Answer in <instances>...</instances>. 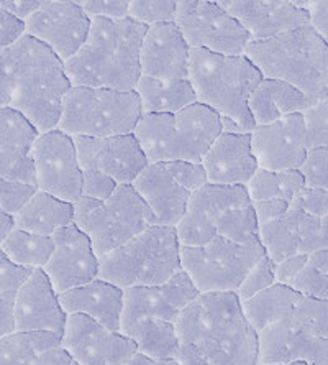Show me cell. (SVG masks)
Wrapping results in <instances>:
<instances>
[{
  "instance_id": "ac0fdd59",
  "label": "cell",
  "mask_w": 328,
  "mask_h": 365,
  "mask_svg": "<svg viewBox=\"0 0 328 365\" xmlns=\"http://www.w3.org/2000/svg\"><path fill=\"white\" fill-rule=\"evenodd\" d=\"M251 147L261 170H299L307 157L302 114H294L270 125L256 127L251 132Z\"/></svg>"
},
{
  "instance_id": "4fadbf2b",
  "label": "cell",
  "mask_w": 328,
  "mask_h": 365,
  "mask_svg": "<svg viewBox=\"0 0 328 365\" xmlns=\"http://www.w3.org/2000/svg\"><path fill=\"white\" fill-rule=\"evenodd\" d=\"M251 202L246 186L203 185L191 195L187 211L177 225L181 247H203L217 237L218 224L232 209Z\"/></svg>"
},
{
  "instance_id": "f5cc1de1",
  "label": "cell",
  "mask_w": 328,
  "mask_h": 365,
  "mask_svg": "<svg viewBox=\"0 0 328 365\" xmlns=\"http://www.w3.org/2000/svg\"><path fill=\"white\" fill-rule=\"evenodd\" d=\"M25 35V24L0 9V51L12 46Z\"/></svg>"
},
{
  "instance_id": "d4e9b609",
  "label": "cell",
  "mask_w": 328,
  "mask_h": 365,
  "mask_svg": "<svg viewBox=\"0 0 328 365\" xmlns=\"http://www.w3.org/2000/svg\"><path fill=\"white\" fill-rule=\"evenodd\" d=\"M125 292L105 280L97 278L92 283L59 294L66 314H84L107 329L120 332Z\"/></svg>"
},
{
  "instance_id": "f546056e",
  "label": "cell",
  "mask_w": 328,
  "mask_h": 365,
  "mask_svg": "<svg viewBox=\"0 0 328 365\" xmlns=\"http://www.w3.org/2000/svg\"><path fill=\"white\" fill-rule=\"evenodd\" d=\"M135 93L143 114H177L197 102L189 81H159L142 76Z\"/></svg>"
},
{
  "instance_id": "e0dca14e",
  "label": "cell",
  "mask_w": 328,
  "mask_h": 365,
  "mask_svg": "<svg viewBox=\"0 0 328 365\" xmlns=\"http://www.w3.org/2000/svg\"><path fill=\"white\" fill-rule=\"evenodd\" d=\"M258 365L305 362L328 365V339L315 334L297 316L289 314L260 334Z\"/></svg>"
},
{
  "instance_id": "7c38bea8",
  "label": "cell",
  "mask_w": 328,
  "mask_h": 365,
  "mask_svg": "<svg viewBox=\"0 0 328 365\" xmlns=\"http://www.w3.org/2000/svg\"><path fill=\"white\" fill-rule=\"evenodd\" d=\"M92 19L76 0H43L40 9L25 21V35L50 48L66 63L88 40Z\"/></svg>"
},
{
  "instance_id": "484cf974",
  "label": "cell",
  "mask_w": 328,
  "mask_h": 365,
  "mask_svg": "<svg viewBox=\"0 0 328 365\" xmlns=\"http://www.w3.org/2000/svg\"><path fill=\"white\" fill-rule=\"evenodd\" d=\"M176 140L182 162L202 163L208 148L222 135V120L217 112L203 104H192L174 114Z\"/></svg>"
},
{
  "instance_id": "6da1fadb",
  "label": "cell",
  "mask_w": 328,
  "mask_h": 365,
  "mask_svg": "<svg viewBox=\"0 0 328 365\" xmlns=\"http://www.w3.org/2000/svg\"><path fill=\"white\" fill-rule=\"evenodd\" d=\"M73 86L50 48L23 35L0 51V109L26 117L40 133L55 130L64 96Z\"/></svg>"
},
{
  "instance_id": "680465c9",
  "label": "cell",
  "mask_w": 328,
  "mask_h": 365,
  "mask_svg": "<svg viewBox=\"0 0 328 365\" xmlns=\"http://www.w3.org/2000/svg\"><path fill=\"white\" fill-rule=\"evenodd\" d=\"M174 361L181 365H212L197 347L187 344V342H181L174 356Z\"/></svg>"
},
{
  "instance_id": "d590c367",
  "label": "cell",
  "mask_w": 328,
  "mask_h": 365,
  "mask_svg": "<svg viewBox=\"0 0 328 365\" xmlns=\"http://www.w3.org/2000/svg\"><path fill=\"white\" fill-rule=\"evenodd\" d=\"M305 182L299 170L266 171L258 168L251 181L246 185L251 202L266 200H282L289 204L300 195Z\"/></svg>"
},
{
  "instance_id": "f35d334b",
  "label": "cell",
  "mask_w": 328,
  "mask_h": 365,
  "mask_svg": "<svg viewBox=\"0 0 328 365\" xmlns=\"http://www.w3.org/2000/svg\"><path fill=\"white\" fill-rule=\"evenodd\" d=\"M307 152L315 148H328V99L312 104L302 112Z\"/></svg>"
},
{
  "instance_id": "83f0119b",
  "label": "cell",
  "mask_w": 328,
  "mask_h": 365,
  "mask_svg": "<svg viewBox=\"0 0 328 365\" xmlns=\"http://www.w3.org/2000/svg\"><path fill=\"white\" fill-rule=\"evenodd\" d=\"M14 219L15 229L43 237H53L59 229L74 224V206L48 192L36 191V195Z\"/></svg>"
},
{
  "instance_id": "5b68a950",
  "label": "cell",
  "mask_w": 328,
  "mask_h": 365,
  "mask_svg": "<svg viewBox=\"0 0 328 365\" xmlns=\"http://www.w3.org/2000/svg\"><path fill=\"white\" fill-rule=\"evenodd\" d=\"M263 74L248 58L223 56L206 50H191L189 83L199 104L211 107L220 119H232L251 133L256 128L248 107Z\"/></svg>"
},
{
  "instance_id": "e7e4bbea",
  "label": "cell",
  "mask_w": 328,
  "mask_h": 365,
  "mask_svg": "<svg viewBox=\"0 0 328 365\" xmlns=\"http://www.w3.org/2000/svg\"><path fill=\"white\" fill-rule=\"evenodd\" d=\"M156 365H181L179 362H176L174 359H168V361H158Z\"/></svg>"
},
{
  "instance_id": "ab89813d",
  "label": "cell",
  "mask_w": 328,
  "mask_h": 365,
  "mask_svg": "<svg viewBox=\"0 0 328 365\" xmlns=\"http://www.w3.org/2000/svg\"><path fill=\"white\" fill-rule=\"evenodd\" d=\"M328 249V216L315 217L305 212L299 229V254L310 255Z\"/></svg>"
},
{
  "instance_id": "d6986e66",
  "label": "cell",
  "mask_w": 328,
  "mask_h": 365,
  "mask_svg": "<svg viewBox=\"0 0 328 365\" xmlns=\"http://www.w3.org/2000/svg\"><path fill=\"white\" fill-rule=\"evenodd\" d=\"M217 4L240 21L251 41H266L309 25V12L292 0H218Z\"/></svg>"
},
{
  "instance_id": "db71d44e",
  "label": "cell",
  "mask_w": 328,
  "mask_h": 365,
  "mask_svg": "<svg viewBox=\"0 0 328 365\" xmlns=\"http://www.w3.org/2000/svg\"><path fill=\"white\" fill-rule=\"evenodd\" d=\"M307 264H309V255L297 254L294 257H289V259L276 265V283L290 287L292 282L295 280V277L304 270V267Z\"/></svg>"
},
{
  "instance_id": "7402d4cb",
  "label": "cell",
  "mask_w": 328,
  "mask_h": 365,
  "mask_svg": "<svg viewBox=\"0 0 328 365\" xmlns=\"http://www.w3.org/2000/svg\"><path fill=\"white\" fill-rule=\"evenodd\" d=\"M40 135L26 117L0 109V178L36 186L31 152Z\"/></svg>"
},
{
  "instance_id": "5bb4252c",
  "label": "cell",
  "mask_w": 328,
  "mask_h": 365,
  "mask_svg": "<svg viewBox=\"0 0 328 365\" xmlns=\"http://www.w3.org/2000/svg\"><path fill=\"white\" fill-rule=\"evenodd\" d=\"M61 347L80 365H125L138 352L130 337L84 314H68Z\"/></svg>"
},
{
  "instance_id": "ffe728a7",
  "label": "cell",
  "mask_w": 328,
  "mask_h": 365,
  "mask_svg": "<svg viewBox=\"0 0 328 365\" xmlns=\"http://www.w3.org/2000/svg\"><path fill=\"white\" fill-rule=\"evenodd\" d=\"M189 58L191 48L174 21L148 26L139 53L142 76L189 81Z\"/></svg>"
},
{
  "instance_id": "94428289",
  "label": "cell",
  "mask_w": 328,
  "mask_h": 365,
  "mask_svg": "<svg viewBox=\"0 0 328 365\" xmlns=\"http://www.w3.org/2000/svg\"><path fill=\"white\" fill-rule=\"evenodd\" d=\"M309 264L314 267L315 270H319L320 273H325V275H328V249L310 254Z\"/></svg>"
},
{
  "instance_id": "be15d7a7",
  "label": "cell",
  "mask_w": 328,
  "mask_h": 365,
  "mask_svg": "<svg viewBox=\"0 0 328 365\" xmlns=\"http://www.w3.org/2000/svg\"><path fill=\"white\" fill-rule=\"evenodd\" d=\"M125 365H156V361H153V359H149L147 356H143V354L137 352L135 356H133Z\"/></svg>"
},
{
  "instance_id": "f907efd6",
  "label": "cell",
  "mask_w": 328,
  "mask_h": 365,
  "mask_svg": "<svg viewBox=\"0 0 328 365\" xmlns=\"http://www.w3.org/2000/svg\"><path fill=\"white\" fill-rule=\"evenodd\" d=\"M292 202L297 204L304 212L310 214V216H328V190H310V187H304Z\"/></svg>"
},
{
  "instance_id": "91938a15",
  "label": "cell",
  "mask_w": 328,
  "mask_h": 365,
  "mask_svg": "<svg viewBox=\"0 0 328 365\" xmlns=\"http://www.w3.org/2000/svg\"><path fill=\"white\" fill-rule=\"evenodd\" d=\"M73 362V357L69 356L68 351H64L63 347H56L43 352L36 361V365H71Z\"/></svg>"
},
{
  "instance_id": "277c9868",
  "label": "cell",
  "mask_w": 328,
  "mask_h": 365,
  "mask_svg": "<svg viewBox=\"0 0 328 365\" xmlns=\"http://www.w3.org/2000/svg\"><path fill=\"white\" fill-rule=\"evenodd\" d=\"M245 56L263 78L289 83L312 104L328 99V46L310 25L266 41H251Z\"/></svg>"
},
{
  "instance_id": "003e7915",
  "label": "cell",
  "mask_w": 328,
  "mask_h": 365,
  "mask_svg": "<svg viewBox=\"0 0 328 365\" xmlns=\"http://www.w3.org/2000/svg\"><path fill=\"white\" fill-rule=\"evenodd\" d=\"M71 365H80V364H78V362H76V361H74V362H73V364H71Z\"/></svg>"
},
{
  "instance_id": "03108f58",
  "label": "cell",
  "mask_w": 328,
  "mask_h": 365,
  "mask_svg": "<svg viewBox=\"0 0 328 365\" xmlns=\"http://www.w3.org/2000/svg\"><path fill=\"white\" fill-rule=\"evenodd\" d=\"M271 365H309L305 362H292V364H271Z\"/></svg>"
},
{
  "instance_id": "6125c7cd",
  "label": "cell",
  "mask_w": 328,
  "mask_h": 365,
  "mask_svg": "<svg viewBox=\"0 0 328 365\" xmlns=\"http://www.w3.org/2000/svg\"><path fill=\"white\" fill-rule=\"evenodd\" d=\"M15 230V219L0 209V244Z\"/></svg>"
},
{
  "instance_id": "6f0895ef",
  "label": "cell",
  "mask_w": 328,
  "mask_h": 365,
  "mask_svg": "<svg viewBox=\"0 0 328 365\" xmlns=\"http://www.w3.org/2000/svg\"><path fill=\"white\" fill-rule=\"evenodd\" d=\"M14 299L15 298H0V339L17 331Z\"/></svg>"
},
{
  "instance_id": "681fc988",
  "label": "cell",
  "mask_w": 328,
  "mask_h": 365,
  "mask_svg": "<svg viewBox=\"0 0 328 365\" xmlns=\"http://www.w3.org/2000/svg\"><path fill=\"white\" fill-rule=\"evenodd\" d=\"M80 7L90 19H107V20H123L128 19V0H84Z\"/></svg>"
},
{
  "instance_id": "8992f818",
  "label": "cell",
  "mask_w": 328,
  "mask_h": 365,
  "mask_svg": "<svg viewBox=\"0 0 328 365\" xmlns=\"http://www.w3.org/2000/svg\"><path fill=\"white\" fill-rule=\"evenodd\" d=\"M181 270L177 230L153 225L120 249L102 257L99 278L122 289L159 287Z\"/></svg>"
},
{
  "instance_id": "52a82bcc",
  "label": "cell",
  "mask_w": 328,
  "mask_h": 365,
  "mask_svg": "<svg viewBox=\"0 0 328 365\" xmlns=\"http://www.w3.org/2000/svg\"><path fill=\"white\" fill-rule=\"evenodd\" d=\"M142 115V102L135 91L71 88L63 99L56 128L69 137L128 135L135 132Z\"/></svg>"
},
{
  "instance_id": "4316f807",
  "label": "cell",
  "mask_w": 328,
  "mask_h": 365,
  "mask_svg": "<svg viewBox=\"0 0 328 365\" xmlns=\"http://www.w3.org/2000/svg\"><path fill=\"white\" fill-rule=\"evenodd\" d=\"M310 106V99L297 88L279 79L268 78H263L248 101L256 127L270 125L294 114H302Z\"/></svg>"
},
{
  "instance_id": "cb8c5ba5",
  "label": "cell",
  "mask_w": 328,
  "mask_h": 365,
  "mask_svg": "<svg viewBox=\"0 0 328 365\" xmlns=\"http://www.w3.org/2000/svg\"><path fill=\"white\" fill-rule=\"evenodd\" d=\"M132 186L152 211L154 225L177 229L184 219L191 192L171 178L163 163L148 165Z\"/></svg>"
},
{
  "instance_id": "e575fe53",
  "label": "cell",
  "mask_w": 328,
  "mask_h": 365,
  "mask_svg": "<svg viewBox=\"0 0 328 365\" xmlns=\"http://www.w3.org/2000/svg\"><path fill=\"white\" fill-rule=\"evenodd\" d=\"M63 334L18 332L0 339V365H36L43 352L61 347Z\"/></svg>"
},
{
  "instance_id": "3957f363",
  "label": "cell",
  "mask_w": 328,
  "mask_h": 365,
  "mask_svg": "<svg viewBox=\"0 0 328 365\" xmlns=\"http://www.w3.org/2000/svg\"><path fill=\"white\" fill-rule=\"evenodd\" d=\"M181 342L192 344L212 365H258L260 336L236 293H202L176 321Z\"/></svg>"
},
{
  "instance_id": "7a4b0ae2",
  "label": "cell",
  "mask_w": 328,
  "mask_h": 365,
  "mask_svg": "<svg viewBox=\"0 0 328 365\" xmlns=\"http://www.w3.org/2000/svg\"><path fill=\"white\" fill-rule=\"evenodd\" d=\"M147 30L132 19H92L83 48L64 63L73 88L135 91L142 79L139 53Z\"/></svg>"
},
{
  "instance_id": "ba28073f",
  "label": "cell",
  "mask_w": 328,
  "mask_h": 365,
  "mask_svg": "<svg viewBox=\"0 0 328 365\" xmlns=\"http://www.w3.org/2000/svg\"><path fill=\"white\" fill-rule=\"evenodd\" d=\"M73 206L74 224L90 239L99 259L154 225L152 211L132 185H118L107 201L80 197Z\"/></svg>"
},
{
  "instance_id": "30bf717a",
  "label": "cell",
  "mask_w": 328,
  "mask_h": 365,
  "mask_svg": "<svg viewBox=\"0 0 328 365\" xmlns=\"http://www.w3.org/2000/svg\"><path fill=\"white\" fill-rule=\"evenodd\" d=\"M174 24L191 50L223 56H243L251 38L241 24L208 0H179Z\"/></svg>"
},
{
  "instance_id": "9f6ffc18",
  "label": "cell",
  "mask_w": 328,
  "mask_h": 365,
  "mask_svg": "<svg viewBox=\"0 0 328 365\" xmlns=\"http://www.w3.org/2000/svg\"><path fill=\"white\" fill-rule=\"evenodd\" d=\"M40 0H0V9L14 15L20 21L28 20L40 9Z\"/></svg>"
},
{
  "instance_id": "f1b7e54d",
  "label": "cell",
  "mask_w": 328,
  "mask_h": 365,
  "mask_svg": "<svg viewBox=\"0 0 328 365\" xmlns=\"http://www.w3.org/2000/svg\"><path fill=\"white\" fill-rule=\"evenodd\" d=\"M149 165L179 162L174 114H143L133 132Z\"/></svg>"
},
{
  "instance_id": "816d5d0a",
  "label": "cell",
  "mask_w": 328,
  "mask_h": 365,
  "mask_svg": "<svg viewBox=\"0 0 328 365\" xmlns=\"http://www.w3.org/2000/svg\"><path fill=\"white\" fill-rule=\"evenodd\" d=\"M294 5L309 12V25L317 31V35L327 43L328 46V2L327 0H314V2H297Z\"/></svg>"
},
{
  "instance_id": "bcb514c9",
  "label": "cell",
  "mask_w": 328,
  "mask_h": 365,
  "mask_svg": "<svg viewBox=\"0 0 328 365\" xmlns=\"http://www.w3.org/2000/svg\"><path fill=\"white\" fill-rule=\"evenodd\" d=\"M35 270L14 264L0 249V298H15Z\"/></svg>"
},
{
  "instance_id": "836d02e7",
  "label": "cell",
  "mask_w": 328,
  "mask_h": 365,
  "mask_svg": "<svg viewBox=\"0 0 328 365\" xmlns=\"http://www.w3.org/2000/svg\"><path fill=\"white\" fill-rule=\"evenodd\" d=\"M122 334L135 341L139 354L156 362L174 359L181 346L176 324L161 319H142Z\"/></svg>"
},
{
  "instance_id": "11a10c76",
  "label": "cell",
  "mask_w": 328,
  "mask_h": 365,
  "mask_svg": "<svg viewBox=\"0 0 328 365\" xmlns=\"http://www.w3.org/2000/svg\"><path fill=\"white\" fill-rule=\"evenodd\" d=\"M253 207H255L258 224H268L279 219L284 214L287 212L290 204L282 201V200H266V201H255L253 202Z\"/></svg>"
},
{
  "instance_id": "7bdbcfd3",
  "label": "cell",
  "mask_w": 328,
  "mask_h": 365,
  "mask_svg": "<svg viewBox=\"0 0 328 365\" xmlns=\"http://www.w3.org/2000/svg\"><path fill=\"white\" fill-rule=\"evenodd\" d=\"M36 191L38 187L35 185L0 178V209L15 217L36 195Z\"/></svg>"
},
{
  "instance_id": "4dcf8cb0",
  "label": "cell",
  "mask_w": 328,
  "mask_h": 365,
  "mask_svg": "<svg viewBox=\"0 0 328 365\" xmlns=\"http://www.w3.org/2000/svg\"><path fill=\"white\" fill-rule=\"evenodd\" d=\"M299 298L300 294L294 292L292 288L276 283L265 292L258 293L256 297L246 299L241 303V308H243V313L253 329L260 334L266 327L276 324L287 318L289 314H292Z\"/></svg>"
},
{
  "instance_id": "d6a6232c",
  "label": "cell",
  "mask_w": 328,
  "mask_h": 365,
  "mask_svg": "<svg viewBox=\"0 0 328 365\" xmlns=\"http://www.w3.org/2000/svg\"><path fill=\"white\" fill-rule=\"evenodd\" d=\"M123 314L122 329L127 331L142 319H161L174 323L181 313L166 302L163 288L159 287H135L123 289Z\"/></svg>"
},
{
  "instance_id": "9a60e30c",
  "label": "cell",
  "mask_w": 328,
  "mask_h": 365,
  "mask_svg": "<svg viewBox=\"0 0 328 365\" xmlns=\"http://www.w3.org/2000/svg\"><path fill=\"white\" fill-rule=\"evenodd\" d=\"M55 250L43 268L58 294L85 287L99 278L100 259L90 239L76 224L59 229L53 235Z\"/></svg>"
},
{
  "instance_id": "8fae6325",
  "label": "cell",
  "mask_w": 328,
  "mask_h": 365,
  "mask_svg": "<svg viewBox=\"0 0 328 365\" xmlns=\"http://www.w3.org/2000/svg\"><path fill=\"white\" fill-rule=\"evenodd\" d=\"M31 157L38 191L71 204L83 197V168L73 137L58 128L41 133Z\"/></svg>"
},
{
  "instance_id": "74e56055",
  "label": "cell",
  "mask_w": 328,
  "mask_h": 365,
  "mask_svg": "<svg viewBox=\"0 0 328 365\" xmlns=\"http://www.w3.org/2000/svg\"><path fill=\"white\" fill-rule=\"evenodd\" d=\"M177 2L174 0H132L128 19L144 26L173 24L176 20Z\"/></svg>"
},
{
  "instance_id": "60d3db41",
  "label": "cell",
  "mask_w": 328,
  "mask_h": 365,
  "mask_svg": "<svg viewBox=\"0 0 328 365\" xmlns=\"http://www.w3.org/2000/svg\"><path fill=\"white\" fill-rule=\"evenodd\" d=\"M273 284H276V265L270 257L265 255L251 268L243 283L236 289V294H238L240 302L243 303L246 299L256 297L258 293L271 288Z\"/></svg>"
},
{
  "instance_id": "8d00e7d4",
  "label": "cell",
  "mask_w": 328,
  "mask_h": 365,
  "mask_svg": "<svg viewBox=\"0 0 328 365\" xmlns=\"http://www.w3.org/2000/svg\"><path fill=\"white\" fill-rule=\"evenodd\" d=\"M0 249L14 264L30 268V270H38V268H45L50 262L55 250V242H53V237H43V235L15 229L0 244Z\"/></svg>"
},
{
  "instance_id": "ee69618b",
  "label": "cell",
  "mask_w": 328,
  "mask_h": 365,
  "mask_svg": "<svg viewBox=\"0 0 328 365\" xmlns=\"http://www.w3.org/2000/svg\"><path fill=\"white\" fill-rule=\"evenodd\" d=\"M305 187L310 190H328V148H315L307 152L304 163L300 165Z\"/></svg>"
},
{
  "instance_id": "1f68e13d",
  "label": "cell",
  "mask_w": 328,
  "mask_h": 365,
  "mask_svg": "<svg viewBox=\"0 0 328 365\" xmlns=\"http://www.w3.org/2000/svg\"><path fill=\"white\" fill-rule=\"evenodd\" d=\"M304 214L302 209L292 202L284 216L260 225V242L274 265L299 254V229Z\"/></svg>"
},
{
  "instance_id": "7dc6e473",
  "label": "cell",
  "mask_w": 328,
  "mask_h": 365,
  "mask_svg": "<svg viewBox=\"0 0 328 365\" xmlns=\"http://www.w3.org/2000/svg\"><path fill=\"white\" fill-rule=\"evenodd\" d=\"M289 288H292L302 297L328 302V275L315 270L310 264L304 267V270L295 277Z\"/></svg>"
},
{
  "instance_id": "2e32d148",
  "label": "cell",
  "mask_w": 328,
  "mask_h": 365,
  "mask_svg": "<svg viewBox=\"0 0 328 365\" xmlns=\"http://www.w3.org/2000/svg\"><path fill=\"white\" fill-rule=\"evenodd\" d=\"M83 171L95 170L117 185H133L149 165L133 133L104 138L73 137Z\"/></svg>"
},
{
  "instance_id": "f6af8a7d",
  "label": "cell",
  "mask_w": 328,
  "mask_h": 365,
  "mask_svg": "<svg viewBox=\"0 0 328 365\" xmlns=\"http://www.w3.org/2000/svg\"><path fill=\"white\" fill-rule=\"evenodd\" d=\"M166 171L171 175L177 185L184 187L186 191H189L191 195L194 191H197L199 187L207 185V171L203 168L202 163H192V162H168L163 163Z\"/></svg>"
},
{
  "instance_id": "c3c4849f",
  "label": "cell",
  "mask_w": 328,
  "mask_h": 365,
  "mask_svg": "<svg viewBox=\"0 0 328 365\" xmlns=\"http://www.w3.org/2000/svg\"><path fill=\"white\" fill-rule=\"evenodd\" d=\"M117 182L100 171H83V197L95 201H107L117 190Z\"/></svg>"
},
{
  "instance_id": "44dd1931",
  "label": "cell",
  "mask_w": 328,
  "mask_h": 365,
  "mask_svg": "<svg viewBox=\"0 0 328 365\" xmlns=\"http://www.w3.org/2000/svg\"><path fill=\"white\" fill-rule=\"evenodd\" d=\"M14 304L18 332H64L68 314L43 268L31 273L15 297Z\"/></svg>"
},
{
  "instance_id": "9c48e42d",
  "label": "cell",
  "mask_w": 328,
  "mask_h": 365,
  "mask_svg": "<svg viewBox=\"0 0 328 365\" xmlns=\"http://www.w3.org/2000/svg\"><path fill=\"white\" fill-rule=\"evenodd\" d=\"M265 255L261 244L241 245L215 237L203 247H181V265L201 293H236Z\"/></svg>"
},
{
  "instance_id": "b9f144b4",
  "label": "cell",
  "mask_w": 328,
  "mask_h": 365,
  "mask_svg": "<svg viewBox=\"0 0 328 365\" xmlns=\"http://www.w3.org/2000/svg\"><path fill=\"white\" fill-rule=\"evenodd\" d=\"M294 314L310 327L315 334L324 339H328V302L324 299L307 298L300 294L297 304H295Z\"/></svg>"
},
{
  "instance_id": "603a6c76",
  "label": "cell",
  "mask_w": 328,
  "mask_h": 365,
  "mask_svg": "<svg viewBox=\"0 0 328 365\" xmlns=\"http://www.w3.org/2000/svg\"><path fill=\"white\" fill-rule=\"evenodd\" d=\"M211 185L246 186L258 171L253 155L251 133H223L220 135L202 160Z\"/></svg>"
}]
</instances>
